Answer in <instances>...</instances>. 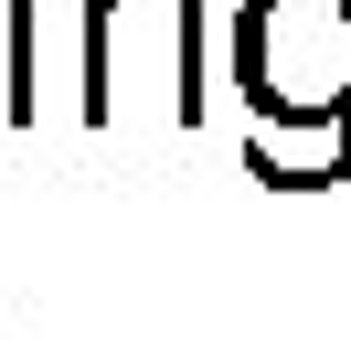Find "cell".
<instances>
[{"label": "cell", "instance_id": "obj_3", "mask_svg": "<svg viewBox=\"0 0 351 340\" xmlns=\"http://www.w3.org/2000/svg\"><path fill=\"white\" fill-rule=\"evenodd\" d=\"M245 170L266 191H330L351 170V117H256L245 127Z\"/></svg>", "mask_w": 351, "mask_h": 340}, {"label": "cell", "instance_id": "obj_1", "mask_svg": "<svg viewBox=\"0 0 351 340\" xmlns=\"http://www.w3.org/2000/svg\"><path fill=\"white\" fill-rule=\"evenodd\" d=\"M86 117H202V0H86Z\"/></svg>", "mask_w": 351, "mask_h": 340}, {"label": "cell", "instance_id": "obj_2", "mask_svg": "<svg viewBox=\"0 0 351 340\" xmlns=\"http://www.w3.org/2000/svg\"><path fill=\"white\" fill-rule=\"evenodd\" d=\"M234 96L245 117H351V0H245Z\"/></svg>", "mask_w": 351, "mask_h": 340}, {"label": "cell", "instance_id": "obj_4", "mask_svg": "<svg viewBox=\"0 0 351 340\" xmlns=\"http://www.w3.org/2000/svg\"><path fill=\"white\" fill-rule=\"evenodd\" d=\"M0 117L11 127L32 117V11L22 0H0Z\"/></svg>", "mask_w": 351, "mask_h": 340}]
</instances>
